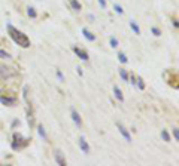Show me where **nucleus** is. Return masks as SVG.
I'll list each match as a JSON object with an SVG mask.
<instances>
[{"instance_id":"6e6552de","label":"nucleus","mask_w":179,"mask_h":166,"mask_svg":"<svg viewBox=\"0 0 179 166\" xmlns=\"http://www.w3.org/2000/svg\"><path fill=\"white\" fill-rule=\"evenodd\" d=\"M114 93H115V96H117V100L119 102H123L124 101V95H123V91L119 89L118 86H114Z\"/></svg>"},{"instance_id":"f03ea898","label":"nucleus","mask_w":179,"mask_h":166,"mask_svg":"<svg viewBox=\"0 0 179 166\" xmlns=\"http://www.w3.org/2000/svg\"><path fill=\"white\" fill-rule=\"evenodd\" d=\"M28 138H22L20 133H14V142H12V148L14 150H20L24 146H27L28 144Z\"/></svg>"},{"instance_id":"f3484780","label":"nucleus","mask_w":179,"mask_h":166,"mask_svg":"<svg viewBox=\"0 0 179 166\" xmlns=\"http://www.w3.org/2000/svg\"><path fill=\"white\" fill-rule=\"evenodd\" d=\"M37 132H39V135H41L42 138H46V133H45V129H43V126L37 128Z\"/></svg>"},{"instance_id":"2eb2a0df","label":"nucleus","mask_w":179,"mask_h":166,"mask_svg":"<svg viewBox=\"0 0 179 166\" xmlns=\"http://www.w3.org/2000/svg\"><path fill=\"white\" fill-rule=\"evenodd\" d=\"M118 60H119L121 64H125V62H127V56H125V53H123V52L118 53Z\"/></svg>"},{"instance_id":"9b49d317","label":"nucleus","mask_w":179,"mask_h":166,"mask_svg":"<svg viewBox=\"0 0 179 166\" xmlns=\"http://www.w3.org/2000/svg\"><path fill=\"white\" fill-rule=\"evenodd\" d=\"M70 6H72V9H73V11H76V12H79V11L82 9L81 3H79L78 0H70Z\"/></svg>"},{"instance_id":"0eeeda50","label":"nucleus","mask_w":179,"mask_h":166,"mask_svg":"<svg viewBox=\"0 0 179 166\" xmlns=\"http://www.w3.org/2000/svg\"><path fill=\"white\" fill-rule=\"evenodd\" d=\"M72 119H73V122H75L76 125H78V128H81V125H82V122H81V117H79V114H78V111L76 110H72Z\"/></svg>"},{"instance_id":"5701e85b","label":"nucleus","mask_w":179,"mask_h":166,"mask_svg":"<svg viewBox=\"0 0 179 166\" xmlns=\"http://www.w3.org/2000/svg\"><path fill=\"white\" fill-rule=\"evenodd\" d=\"M173 135H175V140L178 141L179 140V131H178V128H175V129H173Z\"/></svg>"},{"instance_id":"7ed1b4c3","label":"nucleus","mask_w":179,"mask_h":166,"mask_svg":"<svg viewBox=\"0 0 179 166\" xmlns=\"http://www.w3.org/2000/svg\"><path fill=\"white\" fill-rule=\"evenodd\" d=\"M54 157H55V162H57V165H60V166H66V159L63 157V153L60 151V150H55Z\"/></svg>"},{"instance_id":"4be33fe9","label":"nucleus","mask_w":179,"mask_h":166,"mask_svg":"<svg viewBox=\"0 0 179 166\" xmlns=\"http://www.w3.org/2000/svg\"><path fill=\"white\" fill-rule=\"evenodd\" d=\"M114 7H115V11H117V12L119 13V15H121V13H124V11H123V7L119 6V5H115Z\"/></svg>"},{"instance_id":"ddd939ff","label":"nucleus","mask_w":179,"mask_h":166,"mask_svg":"<svg viewBox=\"0 0 179 166\" xmlns=\"http://www.w3.org/2000/svg\"><path fill=\"white\" fill-rule=\"evenodd\" d=\"M27 15L30 16V18H33V20H35L36 16H37V13H36L35 7H28V9H27Z\"/></svg>"},{"instance_id":"f257e3e1","label":"nucleus","mask_w":179,"mask_h":166,"mask_svg":"<svg viewBox=\"0 0 179 166\" xmlns=\"http://www.w3.org/2000/svg\"><path fill=\"white\" fill-rule=\"evenodd\" d=\"M7 33H9V36H11V39L14 40L18 46H21V47H28L30 46V39H28L22 31H20L18 28H15L14 25L7 24Z\"/></svg>"},{"instance_id":"423d86ee","label":"nucleus","mask_w":179,"mask_h":166,"mask_svg":"<svg viewBox=\"0 0 179 166\" xmlns=\"http://www.w3.org/2000/svg\"><path fill=\"white\" fill-rule=\"evenodd\" d=\"M79 147H81V150H82L85 154L90 153V146H88V142L85 141V138H84V137H81V138H79Z\"/></svg>"},{"instance_id":"a878e982","label":"nucleus","mask_w":179,"mask_h":166,"mask_svg":"<svg viewBox=\"0 0 179 166\" xmlns=\"http://www.w3.org/2000/svg\"><path fill=\"white\" fill-rule=\"evenodd\" d=\"M76 71H78L79 76H82V68H81V67H78V68H76Z\"/></svg>"},{"instance_id":"412c9836","label":"nucleus","mask_w":179,"mask_h":166,"mask_svg":"<svg viewBox=\"0 0 179 166\" xmlns=\"http://www.w3.org/2000/svg\"><path fill=\"white\" fill-rule=\"evenodd\" d=\"M152 33H154V36H157V37H158V36H161V31H160L157 27H154V28H152Z\"/></svg>"},{"instance_id":"aec40b11","label":"nucleus","mask_w":179,"mask_h":166,"mask_svg":"<svg viewBox=\"0 0 179 166\" xmlns=\"http://www.w3.org/2000/svg\"><path fill=\"white\" fill-rule=\"evenodd\" d=\"M2 56H3V58H11V55H9V53H7L6 51L0 49V58H2Z\"/></svg>"},{"instance_id":"39448f33","label":"nucleus","mask_w":179,"mask_h":166,"mask_svg":"<svg viewBox=\"0 0 179 166\" xmlns=\"http://www.w3.org/2000/svg\"><path fill=\"white\" fill-rule=\"evenodd\" d=\"M73 52L81 58L82 61H88V53L85 52V51H82V49H79V47H73Z\"/></svg>"},{"instance_id":"dca6fc26","label":"nucleus","mask_w":179,"mask_h":166,"mask_svg":"<svg viewBox=\"0 0 179 166\" xmlns=\"http://www.w3.org/2000/svg\"><path fill=\"white\" fill-rule=\"evenodd\" d=\"M161 138H163L166 142H169V141H170V137H169L167 131H161Z\"/></svg>"},{"instance_id":"b1692460","label":"nucleus","mask_w":179,"mask_h":166,"mask_svg":"<svg viewBox=\"0 0 179 166\" xmlns=\"http://www.w3.org/2000/svg\"><path fill=\"white\" fill-rule=\"evenodd\" d=\"M57 76H58V79H60V82H63V80H64V77H63V74H61V71H60V70L57 71Z\"/></svg>"},{"instance_id":"f8f14e48","label":"nucleus","mask_w":179,"mask_h":166,"mask_svg":"<svg viewBox=\"0 0 179 166\" xmlns=\"http://www.w3.org/2000/svg\"><path fill=\"white\" fill-rule=\"evenodd\" d=\"M130 27H131V30H133L136 34H140V28L138 27V24H136L134 21H130Z\"/></svg>"},{"instance_id":"1a4fd4ad","label":"nucleus","mask_w":179,"mask_h":166,"mask_svg":"<svg viewBox=\"0 0 179 166\" xmlns=\"http://www.w3.org/2000/svg\"><path fill=\"white\" fill-rule=\"evenodd\" d=\"M82 34H84V37L87 40H90V42H94V40H96V36L93 33H90L88 28H82Z\"/></svg>"},{"instance_id":"4468645a","label":"nucleus","mask_w":179,"mask_h":166,"mask_svg":"<svg viewBox=\"0 0 179 166\" xmlns=\"http://www.w3.org/2000/svg\"><path fill=\"white\" fill-rule=\"evenodd\" d=\"M119 76H121V79L124 80V82H128V74H127V71H125V70H123V68H121V70H119Z\"/></svg>"},{"instance_id":"20e7f679","label":"nucleus","mask_w":179,"mask_h":166,"mask_svg":"<svg viewBox=\"0 0 179 166\" xmlns=\"http://www.w3.org/2000/svg\"><path fill=\"white\" fill-rule=\"evenodd\" d=\"M117 128H118V131L121 132V135H123V137L125 138V141L131 142V137H130V133H128V131H127V129H125V128L123 126L121 123H117Z\"/></svg>"},{"instance_id":"6ab92c4d","label":"nucleus","mask_w":179,"mask_h":166,"mask_svg":"<svg viewBox=\"0 0 179 166\" xmlns=\"http://www.w3.org/2000/svg\"><path fill=\"white\" fill-rule=\"evenodd\" d=\"M136 83H138V86H139V89H140V91H143L145 89V85H143V80L140 79V77H139L138 79V82H136Z\"/></svg>"},{"instance_id":"393cba45","label":"nucleus","mask_w":179,"mask_h":166,"mask_svg":"<svg viewBox=\"0 0 179 166\" xmlns=\"http://www.w3.org/2000/svg\"><path fill=\"white\" fill-rule=\"evenodd\" d=\"M99 3H100L102 7H106V2H104V0H99Z\"/></svg>"},{"instance_id":"a211bd4d","label":"nucleus","mask_w":179,"mask_h":166,"mask_svg":"<svg viewBox=\"0 0 179 166\" xmlns=\"http://www.w3.org/2000/svg\"><path fill=\"white\" fill-rule=\"evenodd\" d=\"M109 43H110V46H112V47H118V40L115 39V37H110Z\"/></svg>"},{"instance_id":"9d476101","label":"nucleus","mask_w":179,"mask_h":166,"mask_svg":"<svg viewBox=\"0 0 179 166\" xmlns=\"http://www.w3.org/2000/svg\"><path fill=\"white\" fill-rule=\"evenodd\" d=\"M15 98H6V96H0V102L5 104V105H14L15 104Z\"/></svg>"}]
</instances>
